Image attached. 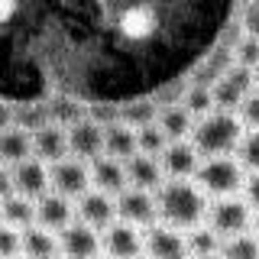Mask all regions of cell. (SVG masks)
<instances>
[{"label": "cell", "instance_id": "2", "mask_svg": "<svg viewBox=\"0 0 259 259\" xmlns=\"http://www.w3.org/2000/svg\"><path fill=\"white\" fill-rule=\"evenodd\" d=\"M243 133H246V130H243L237 113L214 110L210 117L194 123L191 146L198 149L201 159H224V156H230V152H237Z\"/></svg>", "mask_w": 259, "mask_h": 259}, {"label": "cell", "instance_id": "16", "mask_svg": "<svg viewBox=\"0 0 259 259\" xmlns=\"http://www.w3.org/2000/svg\"><path fill=\"white\" fill-rule=\"evenodd\" d=\"M32 159H39L49 168L65 162V159H71V152H68V130L49 123L46 130L32 133Z\"/></svg>", "mask_w": 259, "mask_h": 259}, {"label": "cell", "instance_id": "15", "mask_svg": "<svg viewBox=\"0 0 259 259\" xmlns=\"http://www.w3.org/2000/svg\"><path fill=\"white\" fill-rule=\"evenodd\" d=\"M68 152L71 159L84 162V165H91L104 156V130L91 123V120H81L68 130Z\"/></svg>", "mask_w": 259, "mask_h": 259}, {"label": "cell", "instance_id": "19", "mask_svg": "<svg viewBox=\"0 0 259 259\" xmlns=\"http://www.w3.org/2000/svg\"><path fill=\"white\" fill-rule=\"evenodd\" d=\"M123 165H126V182H130V188H136V191H149V194H156L162 185H165V175H162L159 159L133 156L130 162H123Z\"/></svg>", "mask_w": 259, "mask_h": 259}, {"label": "cell", "instance_id": "27", "mask_svg": "<svg viewBox=\"0 0 259 259\" xmlns=\"http://www.w3.org/2000/svg\"><path fill=\"white\" fill-rule=\"evenodd\" d=\"M185 240H188V256H221V246H224V240L207 224L185 233Z\"/></svg>", "mask_w": 259, "mask_h": 259}, {"label": "cell", "instance_id": "34", "mask_svg": "<svg viewBox=\"0 0 259 259\" xmlns=\"http://www.w3.org/2000/svg\"><path fill=\"white\" fill-rule=\"evenodd\" d=\"M240 113V123L249 130V133H259V91H253L243 101V107L237 110Z\"/></svg>", "mask_w": 259, "mask_h": 259}, {"label": "cell", "instance_id": "28", "mask_svg": "<svg viewBox=\"0 0 259 259\" xmlns=\"http://www.w3.org/2000/svg\"><path fill=\"white\" fill-rule=\"evenodd\" d=\"M182 107L191 113L194 120H204V117H210L217 107H214V91L210 88H198V84H191L188 91H185V97H182Z\"/></svg>", "mask_w": 259, "mask_h": 259}, {"label": "cell", "instance_id": "32", "mask_svg": "<svg viewBox=\"0 0 259 259\" xmlns=\"http://www.w3.org/2000/svg\"><path fill=\"white\" fill-rule=\"evenodd\" d=\"M237 162L243 168H249L253 175H259V133H243V140L237 146Z\"/></svg>", "mask_w": 259, "mask_h": 259}, {"label": "cell", "instance_id": "8", "mask_svg": "<svg viewBox=\"0 0 259 259\" xmlns=\"http://www.w3.org/2000/svg\"><path fill=\"white\" fill-rule=\"evenodd\" d=\"M117 29L126 42H146L159 29V10L149 4H133L117 13Z\"/></svg>", "mask_w": 259, "mask_h": 259}, {"label": "cell", "instance_id": "45", "mask_svg": "<svg viewBox=\"0 0 259 259\" xmlns=\"http://www.w3.org/2000/svg\"><path fill=\"white\" fill-rule=\"evenodd\" d=\"M101 259H107V256H101Z\"/></svg>", "mask_w": 259, "mask_h": 259}, {"label": "cell", "instance_id": "36", "mask_svg": "<svg viewBox=\"0 0 259 259\" xmlns=\"http://www.w3.org/2000/svg\"><path fill=\"white\" fill-rule=\"evenodd\" d=\"M243 201L253 207V214H259V175H249L243 185Z\"/></svg>", "mask_w": 259, "mask_h": 259}, {"label": "cell", "instance_id": "22", "mask_svg": "<svg viewBox=\"0 0 259 259\" xmlns=\"http://www.w3.org/2000/svg\"><path fill=\"white\" fill-rule=\"evenodd\" d=\"M104 156H110V159H117V162H130L133 156H140L136 130H130L123 123L107 126V130H104Z\"/></svg>", "mask_w": 259, "mask_h": 259}, {"label": "cell", "instance_id": "10", "mask_svg": "<svg viewBox=\"0 0 259 259\" xmlns=\"http://www.w3.org/2000/svg\"><path fill=\"white\" fill-rule=\"evenodd\" d=\"M117 221H123V224H130V227H146V230H149V227L159 221L156 194L126 188V191L117 198Z\"/></svg>", "mask_w": 259, "mask_h": 259}, {"label": "cell", "instance_id": "42", "mask_svg": "<svg viewBox=\"0 0 259 259\" xmlns=\"http://www.w3.org/2000/svg\"><path fill=\"white\" fill-rule=\"evenodd\" d=\"M253 75H256V91H259V68H256V71H253Z\"/></svg>", "mask_w": 259, "mask_h": 259}, {"label": "cell", "instance_id": "13", "mask_svg": "<svg viewBox=\"0 0 259 259\" xmlns=\"http://www.w3.org/2000/svg\"><path fill=\"white\" fill-rule=\"evenodd\" d=\"M143 240H146V256L149 259H191L185 233H178L165 224H152L149 230H143Z\"/></svg>", "mask_w": 259, "mask_h": 259}, {"label": "cell", "instance_id": "37", "mask_svg": "<svg viewBox=\"0 0 259 259\" xmlns=\"http://www.w3.org/2000/svg\"><path fill=\"white\" fill-rule=\"evenodd\" d=\"M13 194V172L7 165H0V201H7Z\"/></svg>", "mask_w": 259, "mask_h": 259}, {"label": "cell", "instance_id": "1", "mask_svg": "<svg viewBox=\"0 0 259 259\" xmlns=\"http://www.w3.org/2000/svg\"><path fill=\"white\" fill-rule=\"evenodd\" d=\"M159 221L178 233H191L207 221V194L194 182H165L156 191Z\"/></svg>", "mask_w": 259, "mask_h": 259}, {"label": "cell", "instance_id": "33", "mask_svg": "<svg viewBox=\"0 0 259 259\" xmlns=\"http://www.w3.org/2000/svg\"><path fill=\"white\" fill-rule=\"evenodd\" d=\"M23 256V233L0 224V259H20Z\"/></svg>", "mask_w": 259, "mask_h": 259}, {"label": "cell", "instance_id": "7", "mask_svg": "<svg viewBox=\"0 0 259 259\" xmlns=\"http://www.w3.org/2000/svg\"><path fill=\"white\" fill-rule=\"evenodd\" d=\"M101 246H104V256L107 259H143V253H146L143 230L123 224V221L110 224L101 233Z\"/></svg>", "mask_w": 259, "mask_h": 259}, {"label": "cell", "instance_id": "18", "mask_svg": "<svg viewBox=\"0 0 259 259\" xmlns=\"http://www.w3.org/2000/svg\"><path fill=\"white\" fill-rule=\"evenodd\" d=\"M91 188L94 191H104L110 198H120L130 182H126V165L110 156H101L97 162H91Z\"/></svg>", "mask_w": 259, "mask_h": 259}, {"label": "cell", "instance_id": "3", "mask_svg": "<svg viewBox=\"0 0 259 259\" xmlns=\"http://www.w3.org/2000/svg\"><path fill=\"white\" fill-rule=\"evenodd\" d=\"M194 185H198L204 194H214L217 201L221 198H237V191H243L246 178H243V165L233 156L224 159H204L194 175Z\"/></svg>", "mask_w": 259, "mask_h": 259}, {"label": "cell", "instance_id": "21", "mask_svg": "<svg viewBox=\"0 0 259 259\" xmlns=\"http://www.w3.org/2000/svg\"><path fill=\"white\" fill-rule=\"evenodd\" d=\"M32 159V133L20 126H10L0 133V165L7 168H16L20 162Z\"/></svg>", "mask_w": 259, "mask_h": 259}, {"label": "cell", "instance_id": "26", "mask_svg": "<svg viewBox=\"0 0 259 259\" xmlns=\"http://www.w3.org/2000/svg\"><path fill=\"white\" fill-rule=\"evenodd\" d=\"M159 104L156 101H130V104H120V123L130 126V130H143V126H152L159 120Z\"/></svg>", "mask_w": 259, "mask_h": 259}, {"label": "cell", "instance_id": "5", "mask_svg": "<svg viewBox=\"0 0 259 259\" xmlns=\"http://www.w3.org/2000/svg\"><path fill=\"white\" fill-rule=\"evenodd\" d=\"M210 91H214V107L217 110L233 113V110H240L243 101L256 91V75H253V71H246V68H240V65H230L227 75L217 81Z\"/></svg>", "mask_w": 259, "mask_h": 259}, {"label": "cell", "instance_id": "38", "mask_svg": "<svg viewBox=\"0 0 259 259\" xmlns=\"http://www.w3.org/2000/svg\"><path fill=\"white\" fill-rule=\"evenodd\" d=\"M16 13H20V4H13V0H0V26H7Z\"/></svg>", "mask_w": 259, "mask_h": 259}, {"label": "cell", "instance_id": "40", "mask_svg": "<svg viewBox=\"0 0 259 259\" xmlns=\"http://www.w3.org/2000/svg\"><path fill=\"white\" fill-rule=\"evenodd\" d=\"M253 237H256V240H259V214H256V217H253Z\"/></svg>", "mask_w": 259, "mask_h": 259}, {"label": "cell", "instance_id": "31", "mask_svg": "<svg viewBox=\"0 0 259 259\" xmlns=\"http://www.w3.org/2000/svg\"><path fill=\"white\" fill-rule=\"evenodd\" d=\"M233 65L246 71H256L259 68V39H249V36H240L233 42Z\"/></svg>", "mask_w": 259, "mask_h": 259}, {"label": "cell", "instance_id": "14", "mask_svg": "<svg viewBox=\"0 0 259 259\" xmlns=\"http://www.w3.org/2000/svg\"><path fill=\"white\" fill-rule=\"evenodd\" d=\"M71 224H75V204L68 198L49 191L36 201V227H42V230L59 237L65 227H71Z\"/></svg>", "mask_w": 259, "mask_h": 259}, {"label": "cell", "instance_id": "46", "mask_svg": "<svg viewBox=\"0 0 259 259\" xmlns=\"http://www.w3.org/2000/svg\"><path fill=\"white\" fill-rule=\"evenodd\" d=\"M59 259H62V256H59Z\"/></svg>", "mask_w": 259, "mask_h": 259}, {"label": "cell", "instance_id": "6", "mask_svg": "<svg viewBox=\"0 0 259 259\" xmlns=\"http://www.w3.org/2000/svg\"><path fill=\"white\" fill-rule=\"evenodd\" d=\"M49 182H52L55 194H62L68 201H78L91 191V165H84L78 159H65L49 168Z\"/></svg>", "mask_w": 259, "mask_h": 259}, {"label": "cell", "instance_id": "9", "mask_svg": "<svg viewBox=\"0 0 259 259\" xmlns=\"http://www.w3.org/2000/svg\"><path fill=\"white\" fill-rule=\"evenodd\" d=\"M201 159L198 149L188 143H168L165 152L159 156V165H162V175H165V182H191L194 175H198L201 168Z\"/></svg>", "mask_w": 259, "mask_h": 259}, {"label": "cell", "instance_id": "12", "mask_svg": "<svg viewBox=\"0 0 259 259\" xmlns=\"http://www.w3.org/2000/svg\"><path fill=\"white\" fill-rule=\"evenodd\" d=\"M101 233L75 221L59 233V253L62 259H101Z\"/></svg>", "mask_w": 259, "mask_h": 259}, {"label": "cell", "instance_id": "43", "mask_svg": "<svg viewBox=\"0 0 259 259\" xmlns=\"http://www.w3.org/2000/svg\"><path fill=\"white\" fill-rule=\"evenodd\" d=\"M0 224H4V207H0Z\"/></svg>", "mask_w": 259, "mask_h": 259}, {"label": "cell", "instance_id": "39", "mask_svg": "<svg viewBox=\"0 0 259 259\" xmlns=\"http://www.w3.org/2000/svg\"><path fill=\"white\" fill-rule=\"evenodd\" d=\"M10 126H13V107L0 101V133H4V130H10Z\"/></svg>", "mask_w": 259, "mask_h": 259}, {"label": "cell", "instance_id": "30", "mask_svg": "<svg viewBox=\"0 0 259 259\" xmlns=\"http://www.w3.org/2000/svg\"><path fill=\"white\" fill-rule=\"evenodd\" d=\"M136 146H140V156H149V159H159L162 152H165V133L159 130V123H152V126H143V130H136Z\"/></svg>", "mask_w": 259, "mask_h": 259}, {"label": "cell", "instance_id": "44", "mask_svg": "<svg viewBox=\"0 0 259 259\" xmlns=\"http://www.w3.org/2000/svg\"><path fill=\"white\" fill-rule=\"evenodd\" d=\"M20 259H26V256H20Z\"/></svg>", "mask_w": 259, "mask_h": 259}, {"label": "cell", "instance_id": "25", "mask_svg": "<svg viewBox=\"0 0 259 259\" xmlns=\"http://www.w3.org/2000/svg\"><path fill=\"white\" fill-rule=\"evenodd\" d=\"M46 107H49V120H52L55 126H62V130H71L75 123L88 120V107L78 104L75 97H52Z\"/></svg>", "mask_w": 259, "mask_h": 259}, {"label": "cell", "instance_id": "23", "mask_svg": "<svg viewBox=\"0 0 259 259\" xmlns=\"http://www.w3.org/2000/svg\"><path fill=\"white\" fill-rule=\"evenodd\" d=\"M23 256L26 259H59V237L42 230V227H29L23 230Z\"/></svg>", "mask_w": 259, "mask_h": 259}, {"label": "cell", "instance_id": "29", "mask_svg": "<svg viewBox=\"0 0 259 259\" xmlns=\"http://www.w3.org/2000/svg\"><path fill=\"white\" fill-rule=\"evenodd\" d=\"M221 259H259V240L253 233H240L233 240H224Z\"/></svg>", "mask_w": 259, "mask_h": 259}, {"label": "cell", "instance_id": "24", "mask_svg": "<svg viewBox=\"0 0 259 259\" xmlns=\"http://www.w3.org/2000/svg\"><path fill=\"white\" fill-rule=\"evenodd\" d=\"M0 207H4V224L13 227V230H29V227H36V201L23 198V194H10L7 201H0Z\"/></svg>", "mask_w": 259, "mask_h": 259}, {"label": "cell", "instance_id": "41", "mask_svg": "<svg viewBox=\"0 0 259 259\" xmlns=\"http://www.w3.org/2000/svg\"><path fill=\"white\" fill-rule=\"evenodd\" d=\"M191 259H221V256H191Z\"/></svg>", "mask_w": 259, "mask_h": 259}, {"label": "cell", "instance_id": "35", "mask_svg": "<svg viewBox=\"0 0 259 259\" xmlns=\"http://www.w3.org/2000/svg\"><path fill=\"white\" fill-rule=\"evenodd\" d=\"M240 32L243 36H249V39H259V4H246L240 10Z\"/></svg>", "mask_w": 259, "mask_h": 259}, {"label": "cell", "instance_id": "20", "mask_svg": "<svg viewBox=\"0 0 259 259\" xmlns=\"http://www.w3.org/2000/svg\"><path fill=\"white\" fill-rule=\"evenodd\" d=\"M156 123H159L162 133H165L168 143H188L198 120H194L191 113L182 107V101H178V104H165V107L159 110V120H156Z\"/></svg>", "mask_w": 259, "mask_h": 259}, {"label": "cell", "instance_id": "4", "mask_svg": "<svg viewBox=\"0 0 259 259\" xmlns=\"http://www.w3.org/2000/svg\"><path fill=\"white\" fill-rule=\"evenodd\" d=\"M253 207L243 198H221L207 207V227L217 233L221 240H233L240 233H246L253 227Z\"/></svg>", "mask_w": 259, "mask_h": 259}, {"label": "cell", "instance_id": "17", "mask_svg": "<svg viewBox=\"0 0 259 259\" xmlns=\"http://www.w3.org/2000/svg\"><path fill=\"white\" fill-rule=\"evenodd\" d=\"M13 172V194H23L29 201H39L42 194H49L52 182H49V165H42L39 159H26L20 162Z\"/></svg>", "mask_w": 259, "mask_h": 259}, {"label": "cell", "instance_id": "11", "mask_svg": "<svg viewBox=\"0 0 259 259\" xmlns=\"http://www.w3.org/2000/svg\"><path fill=\"white\" fill-rule=\"evenodd\" d=\"M75 217L84 227H91V230L104 233L110 224H117V198H110V194L104 191H88L84 198H78L75 204Z\"/></svg>", "mask_w": 259, "mask_h": 259}]
</instances>
